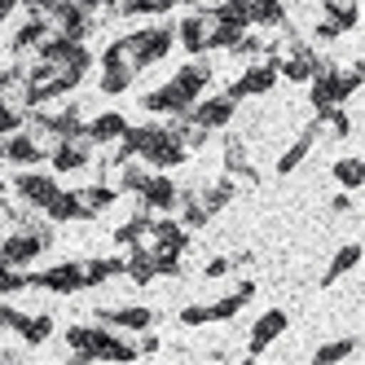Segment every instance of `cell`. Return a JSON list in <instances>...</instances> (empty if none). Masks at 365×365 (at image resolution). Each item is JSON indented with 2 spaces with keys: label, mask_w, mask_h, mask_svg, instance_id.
<instances>
[{
  "label": "cell",
  "mask_w": 365,
  "mask_h": 365,
  "mask_svg": "<svg viewBox=\"0 0 365 365\" xmlns=\"http://www.w3.org/2000/svg\"><path fill=\"white\" fill-rule=\"evenodd\" d=\"M44 159V145L31 133H5L0 141V163H14V168H36Z\"/></svg>",
  "instance_id": "obj_6"
},
{
  "label": "cell",
  "mask_w": 365,
  "mask_h": 365,
  "mask_svg": "<svg viewBox=\"0 0 365 365\" xmlns=\"http://www.w3.org/2000/svg\"><path fill=\"white\" fill-rule=\"evenodd\" d=\"M123 128H128V119L119 110H106V115H97L93 123H84V133H88L93 145H106V141H119L123 137Z\"/></svg>",
  "instance_id": "obj_15"
},
{
  "label": "cell",
  "mask_w": 365,
  "mask_h": 365,
  "mask_svg": "<svg viewBox=\"0 0 365 365\" xmlns=\"http://www.w3.org/2000/svg\"><path fill=\"white\" fill-rule=\"evenodd\" d=\"M255 299V282H242L233 295L216 299V304H194V308H180V326H207V322H229Z\"/></svg>",
  "instance_id": "obj_1"
},
{
  "label": "cell",
  "mask_w": 365,
  "mask_h": 365,
  "mask_svg": "<svg viewBox=\"0 0 365 365\" xmlns=\"http://www.w3.org/2000/svg\"><path fill=\"white\" fill-rule=\"evenodd\" d=\"M180 36V48L185 53H207V31H212V18H207V9H194L180 18V27H172Z\"/></svg>",
  "instance_id": "obj_11"
},
{
  "label": "cell",
  "mask_w": 365,
  "mask_h": 365,
  "mask_svg": "<svg viewBox=\"0 0 365 365\" xmlns=\"http://www.w3.org/2000/svg\"><path fill=\"white\" fill-rule=\"evenodd\" d=\"M212 22H229V27H251V14H247V0H220V5L207 9Z\"/></svg>",
  "instance_id": "obj_21"
},
{
  "label": "cell",
  "mask_w": 365,
  "mask_h": 365,
  "mask_svg": "<svg viewBox=\"0 0 365 365\" xmlns=\"http://www.w3.org/2000/svg\"><path fill=\"white\" fill-rule=\"evenodd\" d=\"M48 31H53V18H44V14H31V18H27V27H22V31L9 40V44H14V53H27V48H36V44H40Z\"/></svg>",
  "instance_id": "obj_17"
},
{
  "label": "cell",
  "mask_w": 365,
  "mask_h": 365,
  "mask_svg": "<svg viewBox=\"0 0 365 365\" xmlns=\"http://www.w3.org/2000/svg\"><path fill=\"white\" fill-rule=\"evenodd\" d=\"M233 106H238V101H233L229 93L225 97H207V101H194V106H190V119L198 128H207V133H216V128H229Z\"/></svg>",
  "instance_id": "obj_8"
},
{
  "label": "cell",
  "mask_w": 365,
  "mask_h": 365,
  "mask_svg": "<svg viewBox=\"0 0 365 365\" xmlns=\"http://www.w3.org/2000/svg\"><path fill=\"white\" fill-rule=\"evenodd\" d=\"M137 194H141V207H150V212H176V180L168 176H145V185Z\"/></svg>",
  "instance_id": "obj_13"
},
{
  "label": "cell",
  "mask_w": 365,
  "mask_h": 365,
  "mask_svg": "<svg viewBox=\"0 0 365 365\" xmlns=\"http://www.w3.org/2000/svg\"><path fill=\"white\" fill-rule=\"evenodd\" d=\"M247 14L255 27H282L286 22V5L282 0H247Z\"/></svg>",
  "instance_id": "obj_20"
},
{
  "label": "cell",
  "mask_w": 365,
  "mask_h": 365,
  "mask_svg": "<svg viewBox=\"0 0 365 365\" xmlns=\"http://www.w3.org/2000/svg\"><path fill=\"white\" fill-rule=\"evenodd\" d=\"M80 198H84V207H88V212L97 216V212H106V207L119 198V190H110V185H101V180H97V185H88V190H80Z\"/></svg>",
  "instance_id": "obj_24"
},
{
  "label": "cell",
  "mask_w": 365,
  "mask_h": 365,
  "mask_svg": "<svg viewBox=\"0 0 365 365\" xmlns=\"http://www.w3.org/2000/svg\"><path fill=\"white\" fill-rule=\"evenodd\" d=\"M277 80H282V75H277V66H273V62H264V66H251V71H242L238 80H233L229 97H233V101H242V97H259V93H269Z\"/></svg>",
  "instance_id": "obj_9"
},
{
  "label": "cell",
  "mask_w": 365,
  "mask_h": 365,
  "mask_svg": "<svg viewBox=\"0 0 365 365\" xmlns=\"http://www.w3.org/2000/svg\"><path fill=\"white\" fill-rule=\"evenodd\" d=\"M172 44H176V31L172 27H150V31H133V36H128V48H133L137 71H145V66H154L159 58H168Z\"/></svg>",
  "instance_id": "obj_3"
},
{
  "label": "cell",
  "mask_w": 365,
  "mask_h": 365,
  "mask_svg": "<svg viewBox=\"0 0 365 365\" xmlns=\"http://www.w3.org/2000/svg\"><path fill=\"white\" fill-rule=\"evenodd\" d=\"M334 176H339V185L344 190H361V180H365V163H361V154H348V159H339L334 163Z\"/></svg>",
  "instance_id": "obj_22"
},
{
  "label": "cell",
  "mask_w": 365,
  "mask_h": 365,
  "mask_svg": "<svg viewBox=\"0 0 365 365\" xmlns=\"http://www.w3.org/2000/svg\"><path fill=\"white\" fill-rule=\"evenodd\" d=\"M27 286H40V291H53V295H75V291H84V264L80 259H66L58 269L27 273Z\"/></svg>",
  "instance_id": "obj_4"
},
{
  "label": "cell",
  "mask_w": 365,
  "mask_h": 365,
  "mask_svg": "<svg viewBox=\"0 0 365 365\" xmlns=\"http://www.w3.org/2000/svg\"><path fill=\"white\" fill-rule=\"evenodd\" d=\"M233 269V259L229 255H216V259H207V269H202V277H225Z\"/></svg>",
  "instance_id": "obj_29"
},
{
  "label": "cell",
  "mask_w": 365,
  "mask_h": 365,
  "mask_svg": "<svg viewBox=\"0 0 365 365\" xmlns=\"http://www.w3.org/2000/svg\"><path fill=\"white\" fill-rule=\"evenodd\" d=\"M286 326H291V317H286L282 308H269L264 317H259V322L251 326V339H247V356H264L273 339H277V334H286Z\"/></svg>",
  "instance_id": "obj_7"
},
{
  "label": "cell",
  "mask_w": 365,
  "mask_h": 365,
  "mask_svg": "<svg viewBox=\"0 0 365 365\" xmlns=\"http://www.w3.org/2000/svg\"><path fill=\"white\" fill-rule=\"evenodd\" d=\"M352 269H361V242H348V247H339V255L330 259V269H326V277H322V286H334L344 273H352Z\"/></svg>",
  "instance_id": "obj_19"
},
{
  "label": "cell",
  "mask_w": 365,
  "mask_h": 365,
  "mask_svg": "<svg viewBox=\"0 0 365 365\" xmlns=\"http://www.w3.org/2000/svg\"><path fill=\"white\" fill-rule=\"evenodd\" d=\"M317 137H322V119H312L304 133H299V141H295V145L277 159V172H282V176H286V172H295V168L308 159V150H312V141H317Z\"/></svg>",
  "instance_id": "obj_14"
},
{
  "label": "cell",
  "mask_w": 365,
  "mask_h": 365,
  "mask_svg": "<svg viewBox=\"0 0 365 365\" xmlns=\"http://www.w3.org/2000/svg\"><path fill=\"white\" fill-rule=\"evenodd\" d=\"M145 176H150V168H145L141 159H123V163H119V185H123V190L137 194V190L145 185Z\"/></svg>",
  "instance_id": "obj_25"
},
{
  "label": "cell",
  "mask_w": 365,
  "mask_h": 365,
  "mask_svg": "<svg viewBox=\"0 0 365 365\" xmlns=\"http://www.w3.org/2000/svg\"><path fill=\"white\" fill-rule=\"evenodd\" d=\"M119 273H123V259L119 255H97V259H88V264H84V291H88V286H101V282L119 277Z\"/></svg>",
  "instance_id": "obj_18"
},
{
  "label": "cell",
  "mask_w": 365,
  "mask_h": 365,
  "mask_svg": "<svg viewBox=\"0 0 365 365\" xmlns=\"http://www.w3.org/2000/svg\"><path fill=\"white\" fill-rule=\"evenodd\" d=\"M207 84H212V66H207V62H190V66H180L172 80L163 84V93L172 101V110H190L194 101L202 97Z\"/></svg>",
  "instance_id": "obj_2"
},
{
  "label": "cell",
  "mask_w": 365,
  "mask_h": 365,
  "mask_svg": "<svg viewBox=\"0 0 365 365\" xmlns=\"http://www.w3.org/2000/svg\"><path fill=\"white\" fill-rule=\"evenodd\" d=\"M233 194H238V185H233V176H220L216 185L198 190V202H202V212H207V216H216V212H225V207L233 202Z\"/></svg>",
  "instance_id": "obj_16"
},
{
  "label": "cell",
  "mask_w": 365,
  "mask_h": 365,
  "mask_svg": "<svg viewBox=\"0 0 365 365\" xmlns=\"http://www.w3.org/2000/svg\"><path fill=\"white\" fill-rule=\"evenodd\" d=\"M22 123H27V115L18 106H9V101H0V133H18Z\"/></svg>",
  "instance_id": "obj_28"
},
{
  "label": "cell",
  "mask_w": 365,
  "mask_h": 365,
  "mask_svg": "<svg viewBox=\"0 0 365 365\" xmlns=\"http://www.w3.org/2000/svg\"><path fill=\"white\" fill-rule=\"evenodd\" d=\"M48 334H53V317H48V312H40V317H27V330H22V339H27V344H44Z\"/></svg>",
  "instance_id": "obj_26"
},
{
  "label": "cell",
  "mask_w": 365,
  "mask_h": 365,
  "mask_svg": "<svg viewBox=\"0 0 365 365\" xmlns=\"http://www.w3.org/2000/svg\"><path fill=\"white\" fill-rule=\"evenodd\" d=\"M352 352H356V339L348 334V339H339V344H326V348L312 352V365H334V361H348Z\"/></svg>",
  "instance_id": "obj_23"
},
{
  "label": "cell",
  "mask_w": 365,
  "mask_h": 365,
  "mask_svg": "<svg viewBox=\"0 0 365 365\" xmlns=\"http://www.w3.org/2000/svg\"><path fill=\"white\" fill-rule=\"evenodd\" d=\"M44 216L53 220V225H71V220H93V212L84 207L80 190H58V194H53V202L44 207Z\"/></svg>",
  "instance_id": "obj_12"
},
{
  "label": "cell",
  "mask_w": 365,
  "mask_h": 365,
  "mask_svg": "<svg viewBox=\"0 0 365 365\" xmlns=\"http://www.w3.org/2000/svg\"><path fill=\"white\" fill-rule=\"evenodd\" d=\"M27 317H31V312H18L14 304H0V326H5V330L22 334V330H27Z\"/></svg>",
  "instance_id": "obj_27"
},
{
  "label": "cell",
  "mask_w": 365,
  "mask_h": 365,
  "mask_svg": "<svg viewBox=\"0 0 365 365\" xmlns=\"http://www.w3.org/2000/svg\"><path fill=\"white\" fill-rule=\"evenodd\" d=\"M97 322L110 330H150L159 322V312L154 308H97Z\"/></svg>",
  "instance_id": "obj_10"
},
{
  "label": "cell",
  "mask_w": 365,
  "mask_h": 365,
  "mask_svg": "<svg viewBox=\"0 0 365 365\" xmlns=\"http://www.w3.org/2000/svg\"><path fill=\"white\" fill-rule=\"evenodd\" d=\"M14 190H18V198L27 202V207H36V212H44L48 202H53V194L62 190L53 176H44V172H22V176H14Z\"/></svg>",
  "instance_id": "obj_5"
}]
</instances>
